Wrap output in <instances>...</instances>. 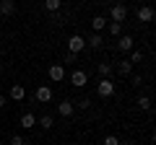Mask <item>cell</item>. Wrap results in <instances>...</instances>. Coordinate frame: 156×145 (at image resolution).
Wrapping results in <instances>:
<instances>
[{
  "mask_svg": "<svg viewBox=\"0 0 156 145\" xmlns=\"http://www.w3.org/2000/svg\"><path fill=\"white\" fill-rule=\"evenodd\" d=\"M83 49H86V36L73 34L70 39H68V52H70V55H81Z\"/></svg>",
  "mask_w": 156,
  "mask_h": 145,
  "instance_id": "cell-1",
  "label": "cell"
},
{
  "mask_svg": "<svg viewBox=\"0 0 156 145\" xmlns=\"http://www.w3.org/2000/svg\"><path fill=\"white\" fill-rule=\"evenodd\" d=\"M125 18H128V8H125L122 3H117V5L109 8V21H115V23H125Z\"/></svg>",
  "mask_w": 156,
  "mask_h": 145,
  "instance_id": "cell-2",
  "label": "cell"
},
{
  "mask_svg": "<svg viewBox=\"0 0 156 145\" xmlns=\"http://www.w3.org/2000/svg\"><path fill=\"white\" fill-rule=\"evenodd\" d=\"M117 39H120V42H117V49H120V52H130L133 44H135V39L130 36V34H120Z\"/></svg>",
  "mask_w": 156,
  "mask_h": 145,
  "instance_id": "cell-9",
  "label": "cell"
},
{
  "mask_svg": "<svg viewBox=\"0 0 156 145\" xmlns=\"http://www.w3.org/2000/svg\"><path fill=\"white\" fill-rule=\"evenodd\" d=\"M8 96H11L13 101H23V99H26V88H23L21 83H13V86H11V93H8Z\"/></svg>",
  "mask_w": 156,
  "mask_h": 145,
  "instance_id": "cell-13",
  "label": "cell"
},
{
  "mask_svg": "<svg viewBox=\"0 0 156 145\" xmlns=\"http://www.w3.org/2000/svg\"><path fill=\"white\" fill-rule=\"evenodd\" d=\"M117 72H120L122 78H130V75H133V65H130L128 60H120V65H117Z\"/></svg>",
  "mask_w": 156,
  "mask_h": 145,
  "instance_id": "cell-15",
  "label": "cell"
},
{
  "mask_svg": "<svg viewBox=\"0 0 156 145\" xmlns=\"http://www.w3.org/2000/svg\"><path fill=\"white\" fill-rule=\"evenodd\" d=\"M60 5H62V0H44V8L50 13H57V11H60Z\"/></svg>",
  "mask_w": 156,
  "mask_h": 145,
  "instance_id": "cell-20",
  "label": "cell"
},
{
  "mask_svg": "<svg viewBox=\"0 0 156 145\" xmlns=\"http://www.w3.org/2000/svg\"><path fill=\"white\" fill-rule=\"evenodd\" d=\"M107 23H109L107 16H94V18H91V29H94V34H101L107 29Z\"/></svg>",
  "mask_w": 156,
  "mask_h": 145,
  "instance_id": "cell-11",
  "label": "cell"
},
{
  "mask_svg": "<svg viewBox=\"0 0 156 145\" xmlns=\"http://www.w3.org/2000/svg\"><path fill=\"white\" fill-rule=\"evenodd\" d=\"M0 145H3V140H0Z\"/></svg>",
  "mask_w": 156,
  "mask_h": 145,
  "instance_id": "cell-30",
  "label": "cell"
},
{
  "mask_svg": "<svg viewBox=\"0 0 156 145\" xmlns=\"http://www.w3.org/2000/svg\"><path fill=\"white\" fill-rule=\"evenodd\" d=\"M13 13H16V0H0V16L11 18Z\"/></svg>",
  "mask_w": 156,
  "mask_h": 145,
  "instance_id": "cell-10",
  "label": "cell"
},
{
  "mask_svg": "<svg viewBox=\"0 0 156 145\" xmlns=\"http://www.w3.org/2000/svg\"><path fill=\"white\" fill-rule=\"evenodd\" d=\"M86 83H89V75H86V70H73V72H70V86H76V88H83Z\"/></svg>",
  "mask_w": 156,
  "mask_h": 145,
  "instance_id": "cell-5",
  "label": "cell"
},
{
  "mask_svg": "<svg viewBox=\"0 0 156 145\" xmlns=\"http://www.w3.org/2000/svg\"><path fill=\"white\" fill-rule=\"evenodd\" d=\"M96 93H99L101 99H112V96H115V83H112L109 78H101L99 86H96Z\"/></svg>",
  "mask_w": 156,
  "mask_h": 145,
  "instance_id": "cell-3",
  "label": "cell"
},
{
  "mask_svg": "<svg viewBox=\"0 0 156 145\" xmlns=\"http://www.w3.org/2000/svg\"><path fill=\"white\" fill-rule=\"evenodd\" d=\"M8 104V99H5V96H3V93H0V109H3V106H5Z\"/></svg>",
  "mask_w": 156,
  "mask_h": 145,
  "instance_id": "cell-27",
  "label": "cell"
},
{
  "mask_svg": "<svg viewBox=\"0 0 156 145\" xmlns=\"http://www.w3.org/2000/svg\"><path fill=\"white\" fill-rule=\"evenodd\" d=\"M96 72H99L101 78H109L112 75V65L109 62H96Z\"/></svg>",
  "mask_w": 156,
  "mask_h": 145,
  "instance_id": "cell-18",
  "label": "cell"
},
{
  "mask_svg": "<svg viewBox=\"0 0 156 145\" xmlns=\"http://www.w3.org/2000/svg\"><path fill=\"white\" fill-rule=\"evenodd\" d=\"M107 31H109L112 36H120V34H122V23H115V21H109V23H107Z\"/></svg>",
  "mask_w": 156,
  "mask_h": 145,
  "instance_id": "cell-19",
  "label": "cell"
},
{
  "mask_svg": "<svg viewBox=\"0 0 156 145\" xmlns=\"http://www.w3.org/2000/svg\"><path fill=\"white\" fill-rule=\"evenodd\" d=\"M50 80H55V83H62L65 80V67L60 65V62H55V65H50Z\"/></svg>",
  "mask_w": 156,
  "mask_h": 145,
  "instance_id": "cell-6",
  "label": "cell"
},
{
  "mask_svg": "<svg viewBox=\"0 0 156 145\" xmlns=\"http://www.w3.org/2000/svg\"><path fill=\"white\" fill-rule=\"evenodd\" d=\"M65 145H76V143H65Z\"/></svg>",
  "mask_w": 156,
  "mask_h": 145,
  "instance_id": "cell-29",
  "label": "cell"
},
{
  "mask_svg": "<svg viewBox=\"0 0 156 145\" xmlns=\"http://www.w3.org/2000/svg\"><path fill=\"white\" fill-rule=\"evenodd\" d=\"M120 145H133V143H120Z\"/></svg>",
  "mask_w": 156,
  "mask_h": 145,
  "instance_id": "cell-28",
  "label": "cell"
},
{
  "mask_svg": "<svg viewBox=\"0 0 156 145\" xmlns=\"http://www.w3.org/2000/svg\"><path fill=\"white\" fill-rule=\"evenodd\" d=\"M101 47H104L101 34H91V36H86V49H101Z\"/></svg>",
  "mask_w": 156,
  "mask_h": 145,
  "instance_id": "cell-12",
  "label": "cell"
},
{
  "mask_svg": "<svg viewBox=\"0 0 156 145\" xmlns=\"http://www.w3.org/2000/svg\"><path fill=\"white\" fill-rule=\"evenodd\" d=\"M135 16H138L140 23H151V21H154V8H151V5H140L138 11H135Z\"/></svg>",
  "mask_w": 156,
  "mask_h": 145,
  "instance_id": "cell-8",
  "label": "cell"
},
{
  "mask_svg": "<svg viewBox=\"0 0 156 145\" xmlns=\"http://www.w3.org/2000/svg\"><path fill=\"white\" fill-rule=\"evenodd\" d=\"M130 65H138V62H143V52H138V49H130Z\"/></svg>",
  "mask_w": 156,
  "mask_h": 145,
  "instance_id": "cell-21",
  "label": "cell"
},
{
  "mask_svg": "<svg viewBox=\"0 0 156 145\" xmlns=\"http://www.w3.org/2000/svg\"><path fill=\"white\" fill-rule=\"evenodd\" d=\"M89 106H91V99H81L78 101V109H89Z\"/></svg>",
  "mask_w": 156,
  "mask_h": 145,
  "instance_id": "cell-24",
  "label": "cell"
},
{
  "mask_svg": "<svg viewBox=\"0 0 156 145\" xmlns=\"http://www.w3.org/2000/svg\"><path fill=\"white\" fill-rule=\"evenodd\" d=\"M76 60H78V55H70V52L65 55V62H76Z\"/></svg>",
  "mask_w": 156,
  "mask_h": 145,
  "instance_id": "cell-26",
  "label": "cell"
},
{
  "mask_svg": "<svg viewBox=\"0 0 156 145\" xmlns=\"http://www.w3.org/2000/svg\"><path fill=\"white\" fill-rule=\"evenodd\" d=\"M21 127H23V130H31V127H37V117H34L31 112H26V114L21 117Z\"/></svg>",
  "mask_w": 156,
  "mask_h": 145,
  "instance_id": "cell-16",
  "label": "cell"
},
{
  "mask_svg": "<svg viewBox=\"0 0 156 145\" xmlns=\"http://www.w3.org/2000/svg\"><path fill=\"white\" fill-rule=\"evenodd\" d=\"M101 145H120V137H115V135H107V137L101 140Z\"/></svg>",
  "mask_w": 156,
  "mask_h": 145,
  "instance_id": "cell-22",
  "label": "cell"
},
{
  "mask_svg": "<svg viewBox=\"0 0 156 145\" xmlns=\"http://www.w3.org/2000/svg\"><path fill=\"white\" fill-rule=\"evenodd\" d=\"M37 124L42 130H52V127H55V117H52V114H42V117L37 119Z\"/></svg>",
  "mask_w": 156,
  "mask_h": 145,
  "instance_id": "cell-14",
  "label": "cell"
},
{
  "mask_svg": "<svg viewBox=\"0 0 156 145\" xmlns=\"http://www.w3.org/2000/svg\"><path fill=\"white\" fill-rule=\"evenodd\" d=\"M130 80H133V86H140L143 80H140V75H130Z\"/></svg>",
  "mask_w": 156,
  "mask_h": 145,
  "instance_id": "cell-25",
  "label": "cell"
},
{
  "mask_svg": "<svg viewBox=\"0 0 156 145\" xmlns=\"http://www.w3.org/2000/svg\"><path fill=\"white\" fill-rule=\"evenodd\" d=\"M11 145H26L23 135H13V137H11Z\"/></svg>",
  "mask_w": 156,
  "mask_h": 145,
  "instance_id": "cell-23",
  "label": "cell"
},
{
  "mask_svg": "<svg viewBox=\"0 0 156 145\" xmlns=\"http://www.w3.org/2000/svg\"><path fill=\"white\" fill-rule=\"evenodd\" d=\"M57 114H60V117H73V114H76V104H73V101H60V104H57Z\"/></svg>",
  "mask_w": 156,
  "mask_h": 145,
  "instance_id": "cell-7",
  "label": "cell"
},
{
  "mask_svg": "<svg viewBox=\"0 0 156 145\" xmlns=\"http://www.w3.org/2000/svg\"><path fill=\"white\" fill-rule=\"evenodd\" d=\"M34 101H39V104H50V101H52V88H50V86H37Z\"/></svg>",
  "mask_w": 156,
  "mask_h": 145,
  "instance_id": "cell-4",
  "label": "cell"
},
{
  "mask_svg": "<svg viewBox=\"0 0 156 145\" xmlns=\"http://www.w3.org/2000/svg\"><path fill=\"white\" fill-rule=\"evenodd\" d=\"M151 96H138V101H135V106H138L140 112H151Z\"/></svg>",
  "mask_w": 156,
  "mask_h": 145,
  "instance_id": "cell-17",
  "label": "cell"
}]
</instances>
